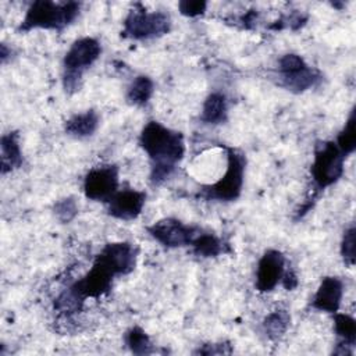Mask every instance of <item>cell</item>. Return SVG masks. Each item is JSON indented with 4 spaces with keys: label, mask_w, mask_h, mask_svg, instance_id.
<instances>
[{
    "label": "cell",
    "mask_w": 356,
    "mask_h": 356,
    "mask_svg": "<svg viewBox=\"0 0 356 356\" xmlns=\"http://www.w3.org/2000/svg\"><path fill=\"white\" fill-rule=\"evenodd\" d=\"M136 248L129 242H111L107 243L100 254L96 257L102 261L114 275H127L136 266Z\"/></svg>",
    "instance_id": "cell-9"
},
{
    "label": "cell",
    "mask_w": 356,
    "mask_h": 356,
    "mask_svg": "<svg viewBox=\"0 0 356 356\" xmlns=\"http://www.w3.org/2000/svg\"><path fill=\"white\" fill-rule=\"evenodd\" d=\"M227 114H228L227 97L220 92H213L206 97L203 103L200 120L204 124L216 125V124L224 122L227 120Z\"/></svg>",
    "instance_id": "cell-18"
},
{
    "label": "cell",
    "mask_w": 356,
    "mask_h": 356,
    "mask_svg": "<svg viewBox=\"0 0 356 356\" xmlns=\"http://www.w3.org/2000/svg\"><path fill=\"white\" fill-rule=\"evenodd\" d=\"M146 229L152 235V238H154L165 248H181L191 245L195 236L200 232L197 227L185 225L179 220L172 217L161 218Z\"/></svg>",
    "instance_id": "cell-8"
},
{
    "label": "cell",
    "mask_w": 356,
    "mask_h": 356,
    "mask_svg": "<svg viewBox=\"0 0 356 356\" xmlns=\"http://www.w3.org/2000/svg\"><path fill=\"white\" fill-rule=\"evenodd\" d=\"M284 271V254L275 249L266 250L257 263L256 289L259 292H271L281 282Z\"/></svg>",
    "instance_id": "cell-11"
},
{
    "label": "cell",
    "mask_w": 356,
    "mask_h": 356,
    "mask_svg": "<svg viewBox=\"0 0 356 356\" xmlns=\"http://www.w3.org/2000/svg\"><path fill=\"white\" fill-rule=\"evenodd\" d=\"M99 127V115L95 110H86L83 113L74 114L65 121V132L74 138H88L95 134Z\"/></svg>",
    "instance_id": "cell-16"
},
{
    "label": "cell",
    "mask_w": 356,
    "mask_h": 356,
    "mask_svg": "<svg viewBox=\"0 0 356 356\" xmlns=\"http://www.w3.org/2000/svg\"><path fill=\"white\" fill-rule=\"evenodd\" d=\"M343 296V284L338 277H324L310 300V306L325 313H337Z\"/></svg>",
    "instance_id": "cell-13"
},
{
    "label": "cell",
    "mask_w": 356,
    "mask_h": 356,
    "mask_svg": "<svg viewBox=\"0 0 356 356\" xmlns=\"http://www.w3.org/2000/svg\"><path fill=\"white\" fill-rule=\"evenodd\" d=\"M280 76H281L282 86H285L288 90L293 93H302L307 89H312L321 81L320 71L310 67L309 64L299 71H295L286 75H280Z\"/></svg>",
    "instance_id": "cell-15"
},
{
    "label": "cell",
    "mask_w": 356,
    "mask_h": 356,
    "mask_svg": "<svg viewBox=\"0 0 356 356\" xmlns=\"http://www.w3.org/2000/svg\"><path fill=\"white\" fill-rule=\"evenodd\" d=\"M118 167L104 164L93 167L83 179V193L88 199L96 202H108L118 191Z\"/></svg>",
    "instance_id": "cell-7"
},
{
    "label": "cell",
    "mask_w": 356,
    "mask_h": 356,
    "mask_svg": "<svg viewBox=\"0 0 356 356\" xmlns=\"http://www.w3.org/2000/svg\"><path fill=\"white\" fill-rule=\"evenodd\" d=\"M1 172L6 174L22 165V152L17 132H8L1 136Z\"/></svg>",
    "instance_id": "cell-17"
},
{
    "label": "cell",
    "mask_w": 356,
    "mask_h": 356,
    "mask_svg": "<svg viewBox=\"0 0 356 356\" xmlns=\"http://www.w3.org/2000/svg\"><path fill=\"white\" fill-rule=\"evenodd\" d=\"M114 277L115 275L96 259L92 268L82 278L75 281L71 288L83 300L88 298H100L111 289Z\"/></svg>",
    "instance_id": "cell-10"
},
{
    "label": "cell",
    "mask_w": 356,
    "mask_h": 356,
    "mask_svg": "<svg viewBox=\"0 0 356 356\" xmlns=\"http://www.w3.org/2000/svg\"><path fill=\"white\" fill-rule=\"evenodd\" d=\"M335 145L345 154L349 156L355 152L356 147V129H355V108L350 111L343 128L337 136Z\"/></svg>",
    "instance_id": "cell-23"
},
{
    "label": "cell",
    "mask_w": 356,
    "mask_h": 356,
    "mask_svg": "<svg viewBox=\"0 0 356 356\" xmlns=\"http://www.w3.org/2000/svg\"><path fill=\"white\" fill-rule=\"evenodd\" d=\"M100 42L95 38H81L71 44L63 60V85L65 92L79 90L83 72L100 57Z\"/></svg>",
    "instance_id": "cell-3"
},
{
    "label": "cell",
    "mask_w": 356,
    "mask_h": 356,
    "mask_svg": "<svg viewBox=\"0 0 356 356\" xmlns=\"http://www.w3.org/2000/svg\"><path fill=\"white\" fill-rule=\"evenodd\" d=\"M171 29V18L161 11H146L134 8L124 19L121 36L134 40H146L160 38Z\"/></svg>",
    "instance_id": "cell-6"
},
{
    "label": "cell",
    "mask_w": 356,
    "mask_h": 356,
    "mask_svg": "<svg viewBox=\"0 0 356 356\" xmlns=\"http://www.w3.org/2000/svg\"><path fill=\"white\" fill-rule=\"evenodd\" d=\"M298 282H299L298 275L295 274L293 270H285L284 271V275L281 278V284L284 285L285 289H288V291L295 289L298 286Z\"/></svg>",
    "instance_id": "cell-29"
},
{
    "label": "cell",
    "mask_w": 356,
    "mask_h": 356,
    "mask_svg": "<svg viewBox=\"0 0 356 356\" xmlns=\"http://www.w3.org/2000/svg\"><path fill=\"white\" fill-rule=\"evenodd\" d=\"M154 92V82L147 75H138L127 90V102L132 106H145Z\"/></svg>",
    "instance_id": "cell-19"
},
{
    "label": "cell",
    "mask_w": 356,
    "mask_h": 356,
    "mask_svg": "<svg viewBox=\"0 0 356 356\" xmlns=\"http://www.w3.org/2000/svg\"><path fill=\"white\" fill-rule=\"evenodd\" d=\"M125 343L135 355H147L153 352L152 341L140 327H132L125 332Z\"/></svg>",
    "instance_id": "cell-22"
},
{
    "label": "cell",
    "mask_w": 356,
    "mask_h": 356,
    "mask_svg": "<svg viewBox=\"0 0 356 356\" xmlns=\"http://www.w3.org/2000/svg\"><path fill=\"white\" fill-rule=\"evenodd\" d=\"M355 235H356V229H355V225L352 224L349 228L345 229L342 242H341V256L345 264L349 267L355 264Z\"/></svg>",
    "instance_id": "cell-25"
},
{
    "label": "cell",
    "mask_w": 356,
    "mask_h": 356,
    "mask_svg": "<svg viewBox=\"0 0 356 356\" xmlns=\"http://www.w3.org/2000/svg\"><path fill=\"white\" fill-rule=\"evenodd\" d=\"M345 159L335 142L327 140L316 146L310 174L317 191H324L342 177Z\"/></svg>",
    "instance_id": "cell-5"
},
{
    "label": "cell",
    "mask_w": 356,
    "mask_h": 356,
    "mask_svg": "<svg viewBox=\"0 0 356 356\" xmlns=\"http://www.w3.org/2000/svg\"><path fill=\"white\" fill-rule=\"evenodd\" d=\"M256 18H257V13H254V11L246 13V14L242 17L243 26H245V28H253V25H254V22H256Z\"/></svg>",
    "instance_id": "cell-30"
},
{
    "label": "cell",
    "mask_w": 356,
    "mask_h": 356,
    "mask_svg": "<svg viewBox=\"0 0 356 356\" xmlns=\"http://www.w3.org/2000/svg\"><path fill=\"white\" fill-rule=\"evenodd\" d=\"M192 250L196 256L200 257H216L221 253H224V243L222 241L210 232H200L195 236V239L191 243Z\"/></svg>",
    "instance_id": "cell-20"
},
{
    "label": "cell",
    "mask_w": 356,
    "mask_h": 356,
    "mask_svg": "<svg viewBox=\"0 0 356 356\" xmlns=\"http://www.w3.org/2000/svg\"><path fill=\"white\" fill-rule=\"evenodd\" d=\"M289 323L291 316L285 310H275L266 316V318L261 323V327L267 338L275 341L285 334V331L289 327Z\"/></svg>",
    "instance_id": "cell-21"
},
{
    "label": "cell",
    "mask_w": 356,
    "mask_h": 356,
    "mask_svg": "<svg viewBox=\"0 0 356 356\" xmlns=\"http://www.w3.org/2000/svg\"><path fill=\"white\" fill-rule=\"evenodd\" d=\"M334 331L339 338L335 355H352L356 342V321L345 313H334Z\"/></svg>",
    "instance_id": "cell-14"
},
{
    "label": "cell",
    "mask_w": 356,
    "mask_h": 356,
    "mask_svg": "<svg viewBox=\"0 0 356 356\" xmlns=\"http://www.w3.org/2000/svg\"><path fill=\"white\" fill-rule=\"evenodd\" d=\"M139 145L149 156L152 164L150 182L153 185H161L168 179L185 154L182 134L164 127L159 121H149L143 127Z\"/></svg>",
    "instance_id": "cell-1"
},
{
    "label": "cell",
    "mask_w": 356,
    "mask_h": 356,
    "mask_svg": "<svg viewBox=\"0 0 356 356\" xmlns=\"http://www.w3.org/2000/svg\"><path fill=\"white\" fill-rule=\"evenodd\" d=\"M245 165L246 157L243 156V153L234 147H227V170L224 175L216 184L204 186L199 192V196L207 200H236L242 193Z\"/></svg>",
    "instance_id": "cell-4"
},
{
    "label": "cell",
    "mask_w": 356,
    "mask_h": 356,
    "mask_svg": "<svg viewBox=\"0 0 356 356\" xmlns=\"http://www.w3.org/2000/svg\"><path fill=\"white\" fill-rule=\"evenodd\" d=\"M195 353H202V355H221V353H231L229 345L224 343H207L199 348Z\"/></svg>",
    "instance_id": "cell-28"
},
{
    "label": "cell",
    "mask_w": 356,
    "mask_h": 356,
    "mask_svg": "<svg viewBox=\"0 0 356 356\" xmlns=\"http://www.w3.org/2000/svg\"><path fill=\"white\" fill-rule=\"evenodd\" d=\"M146 202V193L132 188L117 191L107 203V211L111 217L129 221L139 217Z\"/></svg>",
    "instance_id": "cell-12"
},
{
    "label": "cell",
    "mask_w": 356,
    "mask_h": 356,
    "mask_svg": "<svg viewBox=\"0 0 356 356\" xmlns=\"http://www.w3.org/2000/svg\"><path fill=\"white\" fill-rule=\"evenodd\" d=\"M178 8L185 17H199L204 14L207 3L204 0H184L178 3Z\"/></svg>",
    "instance_id": "cell-27"
},
{
    "label": "cell",
    "mask_w": 356,
    "mask_h": 356,
    "mask_svg": "<svg viewBox=\"0 0 356 356\" xmlns=\"http://www.w3.org/2000/svg\"><path fill=\"white\" fill-rule=\"evenodd\" d=\"M79 14V3H53L46 0L33 1L24 19L18 26V32H28L32 29H54L61 31L68 26Z\"/></svg>",
    "instance_id": "cell-2"
},
{
    "label": "cell",
    "mask_w": 356,
    "mask_h": 356,
    "mask_svg": "<svg viewBox=\"0 0 356 356\" xmlns=\"http://www.w3.org/2000/svg\"><path fill=\"white\" fill-rule=\"evenodd\" d=\"M306 65H307V63L299 54L288 53V54H284L280 58L278 72H280V75H286V74H292L295 71H299Z\"/></svg>",
    "instance_id": "cell-26"
},
{
    "label": "cell",
    "mask_w": 356,
    "mask_h": 356,
    "mask_svg": "<svg viewBox=\"0 0 356 356\" xmlns=\"http://www.w3.org/2000/svg\"><path fill=\"white\" fill-rule=\"evenodd\" d=\"M53 211L58 221L61 222H70L74 220V217L78 214V204L74 200V197H64L56 202Z\"/></svg>",
    "instance_id": "cell-24"
}]
</instances>
